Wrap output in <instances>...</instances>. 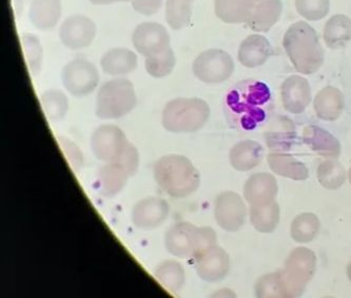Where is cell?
<instances>
[{
  "mask_svg": "<svg viewBox=\"0 0 351 298\" xmlns=\"http://www.w3.org/2000/svg\"><path fill=\"white\" fill-rule=\"evenodd\" d=\"M194 260L196 273L204 282H221L230 271L229 255L217 244L204 251Z\"/></svg>",
  "mask_w": 351,
  "mask_h": 298,
  "instance_id": "obj_14",
  "label": "cell"
},
{
  "mask_svg": "<svg viewBox=\"0 0 351 298\" xmlns=\"http://www.w3.org/2000/svg\"><path fill=\"white\" fill-rule=\"evenodd\" d=\"M21 44H23V53H25L29 69L32 76H37L40 72L43 54H44L40 41L32 33H23L21 35Z\"/></svg>",
  "mask_w": 351,
  "mask_h": 298,
  "instance_id": "obj_36",
  "label": "cell"
},
{
  "mask_svg": "<svg viewBox=\"0 0 351 298\" xmlns=\"http://www.w3.org/2000/svg\"><path fill=\"white\" fill-rule=\"evenodd\" d=\"M283 13L280 0H250L246 25L256 32L266 33L280 21Z\"/></svg>",
  "mask_w": 351,
  "mask_h": 298,
  "instance_id": "obj_17",
  "label": "cell"
},
{
  "mask_svg": "<svg viewBox=\"0 0 351 298\" xmlns=\"http://www.w3.org/2000/svg\"><path fill=\"white\" fill-rule=\"evenodd\" d=\"M62 11L60 0H32L29 19L38 30L51 31L60 23Z\"/></svg>",
  "mask_w": 351,
  "mask_h": 298,
  "instance_id": "obj_23",
  "label": "cell"
},
{
  "mask_svg": "<svg viewBox=\"0 0 351 298\" xmlns=\"http://www.w3.org/2000/svg\"><path fill=\"white\" fill-rule=\"evenodd\" d=\"M346 170L337 159H327L317 168V179L323 187L337 191L346 182Z\"/></svg>",
  "mask_w": 351,
  "mask_h": 298,
  "instance_id": "obj_32",
  "label": "cell"
},
{
  "mask_svg": "<svg viewBox=\"0 0 351 298\" xmlns=\"http://www.w3.org/2000/svg\"><path fill=\"white\" fill-rule=\"evenodd\" d=\"M298 13L306 21H317L325 19L330 9L329 0H295Z\"/></svg>",
  "mask_w": 351,
  "mask_h": 298,
  "instance_id": "obj_37",
  "label": "cell"
},
{
  "mask_svg": "<svg viewBox=\"0 0 351 298\" xmlns=\"http://www.w3.org/2000/svg\"><path fill=\"white\" fill-rule=\"evenodd\" d=\"M317 255L309 249L295 248L278 270L283 297H299L305 292L308 284L317 271Z\"/></svg>",
  "mask_w": 351,
  "mask_h": 298,
  "instance_id": "obj_6",
  "label": "cell"
},
{
  "mask_svg": "<svg viewBox=\"0 0 351 298\" xmlns=\"http://www.w3.org/2000/svg\"><path fill=\"white\" fill-rule=\"evenodd\" d=\"M62 82L69 93L75 98H85L97 87L99 73L97 68L86 58H75L64 67Z\"/></svg>",
  "mask_w": 351,
  "mask_h": 298,
  "instance_id": "obj_8",
  "label": "cell"
},
{
  "mask_svg": "<svg viewBox=\"0 0 351 298\" xmlns=\"http://www.w3.org/2000/svg\"><path fill=\"white\" fill-rule=\"evenodd\" d=\"M254 290L258 297H283L278 271L258 278Z\"/></svg>",
  "mask_w": 351,
  "mask_h": 298,
  "instance_id": "obj_38",
  "label": "cell"
},
{
  "mask_svg": "<svg viewBox=\"0 0 351 298\" xmlns=\"http://www.w3.org/2000/svg\"><path fill=\"white\" fill-rule=\"evenodd\" d=\"M278 186L274 176L268 172H258L247 180L244 198L250 205H266L278 195Z\"/></svg>",
  "mask_w": 351,
  "mask_h": 298,
  "instance_id": "obj_19",
  "label": "cell"
},
{
  "mask_svg": "<svg viewBox=\"0 0 351 298\" xmlns=\"http://www.w3.org/2000/svg\"><path fill=\"white\" fill-rule=\"evenodd\" d=\"M271 44L263 35H249L240 45L237 58L247 68H258L263 66L272 56Z\"/></svg>",
  "mask_w": 351,
  "mask_h": 298,
  "instance_id": "obj_21",
  "label": "cell"
},
{
  "mask_svg": "<svg viewBox=\"0 0 351 298\" xmlns=\"http://www.w3.org/2000/svg\"><path fill=\"white\" fill-rule=\"evenodd\" d=\"M133 9L145 16H151L160 11L164 0H131Z\"/></svg>",
  "mask_w": 351,
  "mask_h": 298,
  "instance_id": "obj_40",
  "label": "cell"
},
{
  "mask_svg": "<svg viewBox=\"0 0 351 298\" xmlns=\"http://www.w3.org/2000/svg\"><path fill=\"white\" fill-rule=\"evenodd\" d=\"M40 104L45 115L50 121L58 122L66 117L69 111V100L60 90L51 89L41 94Z\"/></svg>",
  "mask_w": 351,
  "mask_h": 298,
  "instance_id": "obj_34",
  "label": "cell"
},
{
  "mask_svg": "<svg viewBox=\"0 0 351 298\" xmlns=\"http://www.w3.org/2000/svg\"><path fill=\"white\" fill-rule=\"evenodd\" d=\"M209 105L199 98H178L167 103L162 111V123L169 133H196L207 124Z\"/></svg>",
  "mask_w": 351,
  "mask_h": 298,
  "instance_id": "obj_4",
  "label": "cell"
},
{
  "mask_svg": "<svg viewBox=\"0 0 351 298\" xmlns=\"http://www.w3.org/2000/svg\"><path fill=\"white\" fill-rule=\"evenodd\" d=\"M170 1H173V3H180V5H192L194 0H170Z\"/></svg>",
  "mask_w": 351,
  "mask_h": 298,
  "instance_id": "obj_42",
  "label": "cell"
},
{
  "mask_svg": "<svg viewBox=\"0 0 351 298\" xmlns=\"http://www.w3.org/2000/svg\"><path fill=\"white\" fill-rule=\"evenodd\" d=\"M176 58L171 47L156 56L146 58L145 68L152 78H162L172 73L176 68Z\"/></svg>",
  "mask_w": 351,
  "mask_h": 298,
  "instance_id": "obj_35",
  "label": "cell"
},
{
  "mask_svg": "<svg viewBox=\"0 0 351 298\" xmlns=\"http://www.w3.org/2000/svg\"><path fill=\"white\" fill-rule=\"evenodd\" d=\"M247 209L242 197L234 192H223L215 199V217L227 232H237L246 220Z\"/></svg>",
  "mask_w": 351,
  "mask_h": 298,
  "instance_id": "obj_11",
  "label": "cell"
},
{
  "mask_svg": "<svg viewBox=\"0 0 351 298\" xmlns=\"http://www.w3.org/2000/svg\"><path fill=\"white\" fill-rule=\"evenodd\" d=\"M280 98L286 111L301 115L311 102V84L303 76H289L282 84Z\"/></svg>",
  "mask_w": 351,
  "mask_h": 298,
  "instance_id": "obj_15",
  "label": "cell"
},
{
  "mask_svg": "<svg viewBox=\"0 0 351 298\" xmlns=\"http://www.w3.org/2000/svg\"><path fill=\"white\" fill-rule=\"evenodd\" d=\"M117 163L121 164L130 176L136 174L139 166V154L137 152L136 147L129 143L128 146L125 147L123 154L114 161Z\"/></svg>",
  "mask_w": 351,
  "mask_h": 298,
  "instance_id": "obj_39",
  "label": "cell"
},
{
  "mask_svg": "<svg viewBox=\"0 0 351 298\" xmlns=\"http://www.w3.org/2000/svg\"><path fill=\"white\" fill-rule=\"evenodd\" d=\"M137 104L134 85L128 78L108 80L98 90L96 117L101 119H117L130 113Z\"/></svg>",
  "mask_w": 351,
  "mask_h": 298,
  "instance_id": "obj_5",
  "label": "cell"
},
{
  "mask_svg": "<svg viewBox=\"0 0 351 298\" xmlns=\"http://www.w3.org/2000/svg\"><path fill=\"white\" fill-rule=\"evenodd\" d=\"M132 43L139 54L150 58L169 48L170 34L160 23L148 21L135 28Z\"/></svg>",
  "mask_w": 351,
  "mask_h": 298,
  "instance_id": "obj_13",
  "label": "cell"
},
{
  "mask_svg": "<svg viewBox=\"0 0 351 298\" xmlns=\"http://www.w3.org/2000/svg\"><path fill=\"white\" fill-rule=\"evenodd\" d=\"M156 277L165 289L176 293L180 291L185 284V270L180 262L176 260H166L156 268Z\"/></svg>",
  "mask_w": 351,
  "mask_h": 298,
  "instance_id": "obj_33",
  "label": "cell"
},
{
  "mask_svg": "<svg viewBox=\"0 0 351 298\" xmlns=\"http://www.w3.org/2000/svg\"><path fill=\"white\" fill-rule=\"evenodd\" d=\"M93 5H111V3H121V1H129V0H89Z\"/></svg>",
  "mask_w": 351,
  "mask_h": 298,
  "instance_id": "obj_41",
  "label": "cell"
},
{
  "mask_svg": "<svg viewBox=\"0 0 351 298\" xmlns=\"http://www.w3.org/2000/svg\"><path fill=\"white\" fill-rule=\"evenodd\" d=\"M348 176H349V181H350V184H351V168H350V170H349Z\"/></svg>",
  "mask_w": 351,
  "mask_h": 298,
  "instance_id": "obj_44",
  "label": "cell"
},
{
  "mask_svg": "<svg viewBox=\"0 0 351 298\" xmlns=\"http://www.w3.org/2000/svg\"><path fill=\"white\" fill-rule=\"evenodd\" d=\"M223 111L227 123L237 131H252L264 124L272 111L271 92L261 80H245L225 94Z\"/></svg>",
  "mask_w": 351,
  "mask_h": 298,
  "instance_id": "obj_1",
  "label": "cell"
},
{
  "mask_svg": "<svg viewBox=\"0 0 351 298\" xmlns=\"http://www.w3.org/2000/svg\"><path fill=\"white\" fill-rule=\"evenodd\" d=\"M297 127L285 115H276L265 131V142L271 152H287L297 140Z\"/></svg>",
  "mask_w": 351,
  "mask_h": 298,
  "instance_id": "obj_18",
  "label": "cell"
},
{
  "mask_svg": "<svg viewBox=\"0 0 351 298\" xmlns=\"http://www.w3.org/2000/svg\"><path fill=\"white\" fill-rule=\"evenodd\" d=\"M95 23L85 15L66 17L60 28V39L64 47L71 50H82L91 46L96 36Z\"/></svg>",
  "mask_w": 351,
  "mask_h": 298,
  "instance_id": "obj_12",
  "label": "cell"
},
{
  "mask_svg": "<svg viewBox=\"0 0 351 298\" xmlns=\"http://www.w3.org/2000/svg\"><path fill=\"white\" fill-rule=\"evenodd\" d=\"M302 139L307 146L323 158L338 159L341 156L342 147L340 141L326 129L317 125H309L304 128Z\"/></svg>",
  "mask_w": 351,
  "mask_h": 298,
  "instance_id": "obj_20",
  "label": "cell"
},
{
  "mask_svg": "<svg viewBox=\"0 0 351 298\" xmlns=\"http://www.w3.org/2000/svg\"><path fill=\"white\" fill-rule=\"evenodd\" d=\"M170 207L162 198L149 197L137 202L132 211V221L141 229H153L168 218Z\"/></svg>",
  "mask_w": 351,
  "mask_h": 298,
  "instance_id": "obj_16",
  "label": "cell"
},
{
  "mask_svg": "<svg viewBox=\"0 0 351 298\" xmlns=\"http://www.w3.org/2000/svg\"><path fill=\"white\" fill-rule=\"evenodd\" d=\"M283 46L290 62L300 73L311 76L324 64V49L319 35L306 21L290 25L284 35Z\"/></svg>",
  "mask_w": 351,
  "mask_h": 298,
  "instance_id": "obj_2",
  "label": "cell"
},
{
  "mask_svg": "<svg viewBox=\"0 0 351 298\" xmlns=\"http://www.w3.org/2000/svg\"><path fill=\"white\" fill-rule=\"evenodd\" d=\"M249 5L250 0H215V15L223 23H245Z\"/></svg>",
  "mask_w": 351,
  "mask_h": 298,
  "instance_id": "obj_31",
  "label": "cell"
},
{
  "mask_svg": "<svg viewBox=\"0 0 351 298\" xmlns=\"http://www.w3.org/2000/svg\"><path fill=\"white\" fill-rule=\"evenodd\" d=\"M347 276H348V279L351 282V262H349L348 266H347Z\"/></svg>",
  "mask_w": 351,
  "mask_h": 298,
  "instance_id": "obj_43",
  "label": "cell"
},
{
  "mask_svg": "<svg viewBox=\"0 0 351 298\" xmlns=\"http://www.w3.org/2000/svg\"><path fill=\"white\" fill-rule=\"evenodd\" d=\"M153 174L162 191L176 199L192 195L201 184L199 170L187 157L180 154H169L158 159L154 164Z\"/></svg>",
  "mask_w": 351,
  "mask_h": 298,
  "instance_id": "obj_3",
  "label": "cell"
},
{
  "mask_svg": "<svg viewBox=\"0 0 351 298\" xmlns=\"http://www.w3.org/2000/svg\"><path fill=\"white\" fill-rule=\"evenodd\" d=\"M344 107V94L332 86H327L319 90L313 101L315 115L323 121L333 122L340 119Z\"/></svg>",
  "mask_w": 351,
  "mask_h": 298,
  "instance_id": "obj_22",
  "label": "cell"
},
{
  "mask_svg": "<svg viewBox=\"0 0 351 298\" xmlns=\"http://www.w3.org/2000/svg\"><path fill=\"white\" fill-rule=\"evenodd\" d=\"M101 67L103 71L109 76H127L136 69L137 56L130 49H111L101 56Z\"/></svg>",
  "mask_w": 351,
  "mask_h": 298,
  "instance_id": "obj_26",
  "label": "cell"
},
{
  "mask_svg": "<svg viewBox=\"0 0 351 298\" xmlns=\"http://www.w3.org/2000/svg\"><path fill=\"white\" fill-rule=\"evenodd\" d=\"M263 157L264 152L260 143L254 140H245L231 148L229 161L234 170L249 172L260 165Z\"/></svg>",
  "mask_w": 351,
  "mask_h": 298,
  "instance_id": "obj_25",
  "label": "cell"
},
{
  "mask_svg": "<svg viewBox=\"0 0 351 298\" xmlns=\"http://www.w3.org/2000/svg\"><path fill=\"white\" fill-rule=\"evenodd\" d=\"M267 160L270 170L280 177L288 178L294 181H304L309 177L307 166L285 152H270Z\"/></svg>",
  "mask_w": 351,
  "mask_h": 298,
  "instance_id": "obj_27",
  "label": "cell"
},
{
  "mask_svg": "<svg viewBox=\"0 0 351 298\" xmlns=\"http://www.w3.org/2000/svg\"><path fill=\"white\" fill-rule=\"evenodd\" d=\"M280 207L276 200L266 205H251L250 221L260 233L274 232L280 223Z\"/></svg>",
  "mask_w": 351,
  "mask_h": 298,
  "instance_id": "obj_29",
  "label": "cell"
},
{
  "mask_svg": "<svg viewBox=\"0 0 351 298\" xmlns=\"http://www.w3.org/2000/svg\"><path fill=\"white\" fill-rule=\"evenodd\" d=\"M130 177V174L121 164L108 162L97 172L98 192L105 197H113L123 191Z\"/></svg>",
  "mask_w": 351,
  "mask_h": 298,
  "instance_id": "obj_24",
  "label": "cell"
},
{
  "mask_svg": "<svg viewBox=\"0 0 351 298\" xmlns=\"http://www.w3.org/2000/svg\"><path fill=\"white\" fill-rule=\"evenodd\" d=\"M125 133L115 125H101L91 137L92 152L98 160L114 162L128 146Z\"/></svg>",
  "mask_w": 351,
  "mask_h": 298,
  "instance_id": "obj_9",
  "label": "cell"
},
{
  "mask_svg": "<svg viewBox=\"0 0 351 298\" xmlns=\"http://www.w3.org/2000/svg\"><path fill=\"white\" fill-rule=\"evenodd\" d=\"M192 71L203 83L221 84L232 76L234 62L226 51L210 49L194 60Z\"/></svg>",
  "mask_w": 351,
  "mask_h": 298,
  "instance_id": "obj_7",
  "label": "cell"
},
{
  "mask_svg": "<svg viewBox=\"0 0 351 298\" xmlns=\"http://www.w3.org/2000/svg\"><path fill=\"white\" fill-rule=\"evenodd\" d=\"M199 227L189 222H178L167 231L165 246L173 256L188 260L199 253Z\"/></svg>",
  "mask_w": 351,
  "mask_h": 298,
  "instance_id": "obj_10",
  "label": "cell"
},
{
  "mask_svg": "<svg viewBox=\"0 0 351 298\" xmlns=\"http://www.w3.org/2000/svg\"><path fill=\"white\" fill-rule=\"evenodd\" d=\"M323 37L328 48H344L351 41V19L346 15H333L325 23Z\"/></svg>",
  "mask_w": 351,
  "mask_h": 298,
  "instance_id": "obj_28",
  "label": "cell"
},
{
  "mask_svg": "<svg viewBox=\"0 0 351 298\" xmlns=\"http://www.w3.org/2000/svg\"><path fill=\"white\" fill-rule=\"evenodd\" d=\"M319 223L317 216L313 213H303L297 216L290 227L291 238L298 243H309L319 235Z\"/></svg>",
  "mask_w": 351,
  "mask_h": 298,
  "instance_id": "obj_30",
  "label": "cell"
}]
</instances>
